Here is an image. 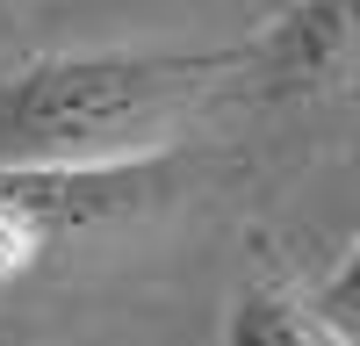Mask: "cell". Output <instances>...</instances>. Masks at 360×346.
<instances>
[{
    "label": "cell",
    "mask_w": 360,
    "mask_h": 346,
    "mask_svg": "<svg viewBox=\"0 0 360 346\" xmlns=\"http://www.w3.org/2000/svg\"><path fill=\"white\" fill-rule=\"evenodd\" d=\"M245 72L238 51H65L0 79V166H130L202 94Z\"/></svg>",
    "instance_id": "cell-1"
},
{
    "label": "cell",
    "mask_w": 360,
    "mask_h": 346,
    "mask_svg": "<svg viewBox=\"0 0 360 346\" xmlns=\"http://www.w3.org/2000/svg\"><path fill=\"white\" fill-rule=\"evenodd\" d=\"M360 51V0H288L266 37L245 44V79L266 101L324 94Z\"/></svg>",
    "instance_id": "cell-2"
},
{
    "label": "cell",
    "mask_w": 360,
    "mask_h": 346,
    "mask_svg": "<svg viewBox=\"0 0 360 346\" xmlns=\"http://www.w3.org/2000/svg\"><path fill=\"white\" fill-rule=\"evenodd\" d=\"M224 346H339V332L288 281H245L224 317Z\"/></svg>",
    "instance_id": "cell-3"
},
{
    "label": "cell",
    "mask_w": 360,
    "mask_h": 346,
    "mask_svg": "<svg viewBox=\"0 0 360 346\" xmlns=\"http://www.w3.org/2000/svg\"><path fill=\"white\" fill-rule=\"evenodd\" d=\"M44 245H51V231L29 217L22 202H8V195H0V288H8V281H22L29 267H37V260H44Z\"/></svg>",
    "instance_id": "cell-4"
},
{
    "label": "cell",
    "mask_w": 360,
    "mask_h": 346,
    "mask_svg": "<svg viewBox=\"0 0 360 346\" xmlns=\"http://www.w3.org/2000/svg\"><path fill=\"white\" fill-rule=\"evenodd\" d=\"M317 317L332 332H353V317H360V238H353V252L339 260V274L324 281V296H317Z\"/></svg>",
    "instance_id": "cell-5"
},
{
    "label": "cell",
    "mask_w": 360,
    "mask_h": 346,
    "mask_svg": "<svg viewBox=\"0 0 360 346\" xmlns=\"http://www.w3.org/2000/svg\"><path fill=\"white\" fill-rule=\"evenodd\" d=\"M353 332H360V317H353Z\"/></svg>",
    "instance_id": "cell-6"
}]
</instances>
